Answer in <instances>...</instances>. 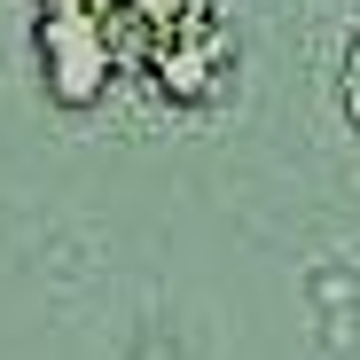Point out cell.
I'll return each mask as SVG.
<instances>
[{
	"instance_id": "1",
	"label": "cell",
	"mask_w": 360,
	"mask_h": 360,
	"mask_svg": "<svg viewBox=\"0 0 360 360\" xmlns=\"http://www.w3.org/2000/svg\"><path fill=\"white\" fill-rule=\"evenodd\" d=\"M345 110H352V126H360V32L345 47Z\"/></svg>"
}]
</instances>
